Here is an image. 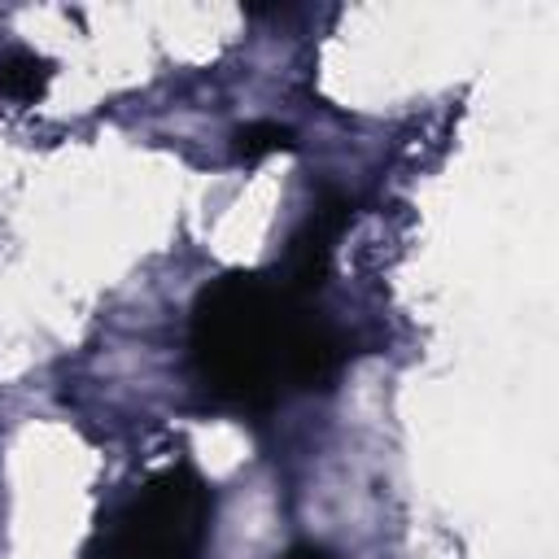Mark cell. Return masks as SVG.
Masks as SVG:
<instances>
[{"label":"cell","instance_id":"1","mask_svg":"<svg viewBox=\"0 0 559 559\" xmlns=\"http://www.w3.org/2000/svg\"><path fill=\"white\" fill-rule=\"evenodd\" d=\"M188 354L205 393L236 411H266L341 371V336L262 271H227L197 293Z\"/></svg>","mask_w":559,"mask_h":559},{"label":"cell","instance_id":"2","mask_svg":"<svg viewBox=\"0 0 559 559\" xmlns=\"http://www.w3.org/2000/svg\"><path fill=\"white\" fill-rule=\"evenodd\" d=\"M214 524V493L197 467L175 463L122 498L92 533L83 559H201Z\"/></svg>","mask_w":559,"mask_h":559},{"label":"cell","instance_id":"3","mask_svg":"<svg viewBox=\"0 0 559 559\" xmlns=\"http://www.w3.org/2000/svg\"><path fill=\"white\" fill-rule=\"evenodd\" d=\"M354 223V205L349 197H336L328 192L310 214L306 223L293 231L288 240V253H284V271H280V284L293 293V297H310L328 271H332V258H336V245L345 236V227Z\"/></svg>","mask_w":559,"mask_h":559},{"label":"cell","instance_id":"4","mask_svg":"<svg viewBox=\"0 0 559 559\" xmlns=\"http://www.w3.org/2000/svg\"><path fill=\"white\" fill-rule=\"evenodd\" d=\"M52 61L31 52V48H9L0 52V100H17V105H35L48 83H52Z\"/></svg>","mask_w":559,"mask_h":559},{"label":"cell","instance_id":"5","mask_svg":"<svg viewBox=\"0 0 559 559\" xmlns=\"http://www.w3.org/2000/svg\"><path fill=\"white\" fill-rule=\"evenodd\" d=\"M288 148H293V131H288L284 122H271V118L245 122V127H236V135H231V157H236L240 166H258V162H266V157H275V153H288Z\"/></svg>","mask_w":559,"mask_h":559},{"label":"cell","instance_id":"6","mask_svg":"<svg viewBox=\"0 0 559 559\" xmlns=\"http://www.w3.org/2000/svg\"><path fill=\"white\" fill-rule=\"evenodd\" d=\"M284 559H332V555H323V550H314V546H297V550H288Z\"/></svg>","mask_w":559,"mask_h":559}]
</instances>
